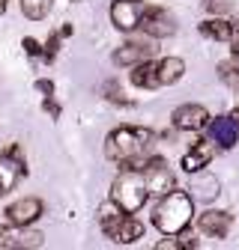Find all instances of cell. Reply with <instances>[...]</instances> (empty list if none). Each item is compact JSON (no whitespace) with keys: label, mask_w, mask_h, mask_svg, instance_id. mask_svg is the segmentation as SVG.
I'll use <instances>...</instances> for the list:
<instances>
[{"label":"cell","mask_w":239,"mask_h":250,"mask_svg":"<svg viewBox=\"0 0 239 250\" xmlns=\"http://www.w3.org/2000/svg\"><path fill=\"white\" fill-rule=\"evenodd\" d=\"M191 217H194V200H191V194H186V191H167L159 200L156 211H153V224L165 235H179V232L189 229Z\"/></svg>","instance_id":"1"},{"label":"cell","mask_w":239,"mask_h":250,"mask_svg":"<svg viewBox=\"0 0 239 250\" xmlns=\"http://www.w3.org/2000/svg\"><path fill=\"white\" fill-rule=\"evenodd\" d=\"M146 197H149V188H146V179L141 170H123L111 185V200L126 214H138L143 208Z\"/></svg>","instance_id":"2"},{"label":"cell","mask_w":239,"mask_h":250,"mask_svg":"<svg viewBox=\"0 0 239 250\" xmlns=\"http://www.w3.org/2000/svg\"><path fill=\"white\" fill-rule=\"evenodd\" d=\"M149 140H153V131L149 128H129V125H123V128H117L108 134L105 140V155L111 161H129V158H138V155H143V149L149 146Z\"/></svg>","instance_id":"3"},{"label":"cell","mask_w":239,"mask_h":250,"mask_svg":"<svg viewBox=\"0 0 239 250\" xmlns=\"http://www.w3.org/2000/svg\"><path fill=\"white\" fill-rule=\"evenodd\" d=\"M143 179H146V188H149V194H156V197H165L167 191H173V173L167 170L165 158H143V167H141Z\"/></svg>","instance_id":"4"},{"label":"cell","mask_w":239,"mask_h":250,"mask_svg":"<svg viewBox=\"0 0 239 250\" xmlns=\"http://www.w3.org/2000/svg\"><path fill=\"white\" fill-rule=\"evenodd\" d=\"M143 27V33L146 36H153V39H165V36H173L176 33V21L167 9L162 6H143V15H141V24Z\"/></svg>","instance_id":"5"},{"label":"cell","mask_w":239,"mask_h":250,"mask_svg":"<svg viewBox=\"0 0 239 250\" xmlns=\"http://www.w3.org/2000/svg\"><path fill=\"white\" fill-rule=\"evenodd\" d=\"M45 235L36 229H27L21 224L12 227H0V247L3 250H24V247H42Z\"/></svg>","instance_id":"6"},{"label":"cell","mask_w":239,"mask_h":250,"mask_svg":"<svg viewBox=\"0 0 239 250\" xmlns=\"http://www.w3.org/2000/svg\"><path fill=\"white\" fill-rule=\"evenodd\" d=\"M156 57V45L153 42H143V39H132L126 45H120L114 51V66H138V62H146Z\"/></svg>","instance_id":"7"},{"label":"cell","mask_w":239,"mask_h":250,"mask_svg":"<svg viewBox=\"0 0 239 250\" xmlns=\"http://www.w3.org/2000/svg\"><path fill=\"white\" fill-rule=\"evenodd\" d=\"M141 15H143L141 0H114V6H111V21H114L117 30H123V33H132L141 24Z\"/></svg>","instance_id":"8"},{"label":"cell","mask_w":239,"mask_h":250,"mask_svg":"<svg viewBox=\"0 0 239 250\" xmlns=\"http://www.w3.org/2000/svg\"><path fill=\"white\" fill-rule=\"evenodd\" d=\"M206 128H209V140H213L215 146H221V149H230L239 140V122H236V116H215V119H209Z\"/></svg>","instance_id":"9"},{"label":"cell","mask_w":239,"mask_h":250,"mask_svg":"<svg viewBox=\"0 0 239 250\" xmlns=\"http://www.w3.org/2000/svg\"><path fill=\"white\" fill-rule=\"evenodd\" d=\"M173 125L179 131H200L209 125V110L203 104H183L173 110Z\"/></svg>","instance_id":"10"},{"label":"cell","mask_w":239,"mask_h":250,"mask_svg":"<svg viewBox=\"0 0 239 250\" xmlns=\"http://www.w3.org/2000/svg\"><path fill=\"white\" fill-rule=\"evenodd\" d=\"M42 211H45L42 200H36V197H24V200L12 203V206L6 208V217H9V224L30 227V224H36V221H39V214H42Z\"/></svg>","instance_id":"11"},{"label":"cell","mask_w":239,"mask_h":250,"mask_svg":"<svg viewBox=\"0 0 239 250\" xmlns=\"http://www.w3.org/2000/svg\"><path fill=\"white\" fill-rule=\"evenodd\" d=\"M197 227H200V232L209 235V238H224V235L230 232V227H233V217H230L227 211H203V214L197 217Z\"/></svg>","instance_id":"12"},{"label":"cell","mask_w":239,"mask_h":250,"mask_svg":"<svg viewBox=\"0 0 239 250\" xmlns=\"http://www.w3.org/2000/svg\"><path fill=\"white\" fill-rule=\"evenodd\" d=\"M213 155H215V146H213V143L197 140V143L191 146V152L183 155V170H186V173H200L209 161H213Z\"/></svg>","instance_id":"13"},{"label":"cell","mask_w":239,"mask_h":250,"mask_svg":"<svg viewBox=\"0 0 239 250\" xmlns=\"http://www.w3.org/2000/svg\"><path fill=\"white\" fill-rule=\"evenodd\" d=\"M156 75H159V86H170L186 75V62L179 57H165L156 62Z\"/></svg>","instance_id":"14"},{"label":"cell","mask_w":239,"mask_h":250,"mask_svg":"<svg viewBox=\"0 0 239 250\" xmlns=\"http://www.w3.org/2000/svg\"><path fill=\"white\" fill-rule=\"evenodd\" d=\"M123 221H126V211L120 208L114 200L99 208V224H102V232H105L108 238H114V232L120 229V224H123Z\"/></svg>","instance_id":"15"},{"label":"cell","mask_w":239,"mask_h":250,"mask_svg":"<svg viewBox=\"0 0 239 250\" xmlns=\"http://www.w3.org/2000/svg\"><path fill=\"white\" fill-rule=\"evenodd\" d=\"M132 83L141 89H156L159 86V75H156V62H138L132 66Z\"/></svg>","instance_id":"16"},{"label":"cell","mask_w":239,"mask_h":250,"mask_svg":"<svg viewBox=\"0 0 239 250\" xmlns=\"http://www.w3.org/2000/svg\"><path fill=\"white\" fill-rule=\"evenodd\" d=\"M200 33L209 36V39H215V42H230L233 24H227L221 15H215V18H206V21L200 24Z\"/></svg>","instance_id":"17"},{"label":"cell","mask_w":239,"mask_h":250,"mask_svg":"<svg viewBox=\"0 0 239 250\" xmlns=\"http://www.w3.org/2000/svg\"><path fill=\"white\" fill-rule=\"evenodd\" d=\"M138 238H143V224L138 221V217L126 214V221L120 224V229L114 232V241H117V244H132V241H138Z\"/></svg>","instance_id":"18"},{"label":"cell","mask_w":239,"mask_h":250,"mask_svg":"<svg viewBox=\"0 0 239 250\" xmlns=\"http://www.w3.org/2000/svg\"><path fill=\"white\" fill-rule=\"evenodd\" d=\"M189 191H194L191 200H194V197H197V200H213V197H218V179H215V176H197Z\"/></svg>","instance_id":"19"},{"label":"cell","mask_w":239,"mask_h":250,"mask_svg":"<svg viewBox=\"0 0 239 250\" xmlns=\"http://www.w3.org/2000/svg\"><path fill=\"white\" fill-rule=\"evenodd\" d=\"M18 3H21V12H24L30 21H42V18L51 12L54 0H18Z\"/></svg>","instance_id":"20"},{"label":"cell","mask_w":239,"mask_h":250,"mask_svg":"<svg viewBox=\"0 0 239 250\" xmlns=\"http://www.w3.org/2000/svg\"><path fill=\"white\" fill-rule=\"evenodd\" d=\"M203 6L213 12V15H224V12L233 6V0H203Z\"/></svg>","instance_id":"21"},{"label":"cell","mask_w":239,"mask_h":250,"mask_svg":"<svg viewBox=\"0 0 239 250\" xmlns=\"http://www.w3.org/2000/svg\"><path fill=\"white\" fill-rule=\"evenodd\" d=\"M218 78L227 83H236V62H221L218 66Z\"/></svg>","instance_id":"22"},{"label":"cell","mask_w":239,"mask_h":250,"mask_svg":"<svg viewBox=\"0 0 239 250\" xmlns=\"http://www.w3.org/2000/svg\"><path fill=\"white\" fill-rule=\"evenodd\" d=\"M57 42H60V33H54V36L45 42V48H42V57H45V60H54V54H57Z\"/></svg>","instance_id":"23"},{"label":"cell","mask_w":239,"mask_h":250,"mask_svg":"<svg viewBox=\"0 0 239 250\" xmlns=\"http://www.w3.org/2000/svg\"><path fill=\"white\" fill-rule=\"evenodd\" d=\"M24 51H27L30 57H39V54H42V45H39L36 39H30V36H27V39H24Z\"/></svg>","instance_id":"24"},{"label":"cell","mask_w":239,"mask_h":250,"mask_svg":"<svg viewBox=\"0 0 239 250\" xmlns=\"http://www.w3.org/2000/svg\"><path fill=\"white\" fill-rule=\"evenodd\" d=\"M183 247V241H173V238H167V241H159L156 244V250H179Z\"/></svg>","instance_id":"25"},{"label":"cell","mask_w":239,"mask_h":250,"mask_svg":"<svg viewBox=\"0 0 239 250\" xmlns=\"http://www.w3.org/2000/svg\"><path fill=\"white\" fill-rule=\"evenodd\" d=\"M36 89L45 92V96H51V92H54V83H51V81H36Z\"/></svg>","instance_id":"26"},{"label":"cell","mask_w":239,"mask_h":250,"mask_svg":"<svg viewBox=\"0 0 239 250\" xmlns=\"http://www.w3.org/2000/svg\"><path fill=\"white\" fill-rule=\"evenodd\" d=\"M45 110H48L51 116H57V113H60V104H57V102H51V96H48V99H45Z\"/></svg>","instance_id":"27"},{"label":"cell","mask_w":239,"mask_h":250,"mask_svg":"<svg viewBox=\"0 0 239 250\" xmlns=\"http://www.w3.org/2000/svg\"><path fill=\"white\" fill-rule=\"evenodd\" d=\"M230 42H233V51L239 48V21L233 24V33H230Z\"/></svg>","instance_id":"28"},{"label":"cell","mask_w":239,"mask_h":250,"mask_svg":"<svg viewBox=\"0 0 239 250\" xmlns=\"http://www.w3.org/2000/svg\"><path fill=\"white\" fill-rule=\"evenodd\" d=\"M6 12V0H0V15H3Z\"/></svg>","instance_id":"29"},{"label":"cell","mask_w":239,"mask_h":250,"mask_svg":"<svg viewBox=\"0 0 239 250\" xmlns=\"http://www.w3.org/2000/svg\"><path fill=\"white\" fill-rule=\"evenodd\" d=\"M233 116H236V119H239V107H236V110H233Z\"/></svg>","instance_id":"30"},{"label":"cell","mask_w":239,"mask_h":250,"mask_svg":"<svg viewBox=\"0 0 239 250\" xmlns=\"http://www.w3.org/2000/svg\"><path fill=\"white\" fill-rule=\"evenodd\" d=\"M233 57H236V60H239V48H236V51H233Z\"/></svg>","instance_id":"31"},{"label":"cell","mask_w":239,"mask_h":250,"mask_svg":"<svg viewBox=\"0 0 239 250\" xmlns=\"http://www.w3.org/2000/svg\"><path fill=\"white\" fill-rule=\"evenodd\" d=\"M3 194H6V191H3V185H0V197H3Z\"/></svg>","instance_id":"32"}]
</instances>
